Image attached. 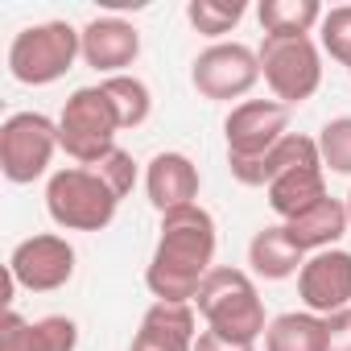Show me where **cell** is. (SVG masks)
I'll list each match as a JSON object with an SVG mask.
<instances>
[{
    "mask_svg": "<svg viewBox=\"0 0 351 351\" xmlns=\"http://www.w3.org/2000/svg\"><path fill=\"white\" fill-rule=\"evenodd\" d=\"M215 219L199 203L161 215V236L145 269V285L157 302H195L215 269Z\"/></svg>",
    "mask_w": 351,
    "mask_h": 351,
    "instance_id": "1",
    "label": "cell"
},
{
    "mask_svg": "<svg viewBox=\"0 0 351 351\" xmlns=\"http://www.w3.org/2000/svg\"><path fill=\"white\" fill-rule=\"evenodd\" d=\"M207 330L232 339V343H252L265 339L269 322H265V302L256 293V281L244 269H211L199 298H195Z\"/></svg>",
    "mask_w": 351,
    "mask_h": 351,
    "instance_id": "2",
    "label": "cell"
},
{
    "mask_svg": "<svg viewBox=\"0 0 351 351\" xmlns=\"http://www.w3.org/2000/svg\"><path fill=\"white\" fill-rule=\"evenodd\" d=\"M46 211L66 232H104L120 211V195L95 169L66 165L50 173V182H46Z\"/></svg>",
    "mask_w": 351,
    "mask_h": 351,
    "instance_id": "3",
    "label": "cell"
},
{
    "mask_svg": "<svg viewBox=\"0 0 351 351\" xmlns=\"http://www.w3.org/2000/svg\"><path fill=\"white\" fill-rule=\"evenodd\" d=\"M83 58V29L66 21H42L9 42V75L25 87L58 83Z\"/></svg>",
    "mask_w": 351,
    "mask_h": 351,
    "instance_id": "4",
    "label": "cell"
},
{
    "mask_svg": "<svg viewBox=\"0 0 351 351\" xmlns=\"http://www.w3.org/2000/svg\"><path fill=\"white\" fill-rule=\"evenodd\" d=\"M116 132H120V116L99 83L79 87L58 116V145L66 149V157H75L87 169L116 149Z\"/></svg>",
    "mask_w": 351,
    "mask_h": 351,
    "instance_id": "5",
    "label": "cell"
},
{
    "mask_svg": "<svg viewBox=\"0 0 351 351\" xmlns=\"http://www.w3.org/2000/svg\"><path fill=\"white\" fill-rule=\"evenodd\" d=\"M256 58H261V79L285 108L310 99L322 87V50L314 46V38H265Z\"/></svg>",
    "mask_w": 351,
    "mask_h": 351,
    "instance_id": "6",
    "label": "cell"
},
{
    "mask_svg": "<svg viewBox=\"0 0 351 351\" xmlns=\"http://www.w3.org/2000/svg\"><path fill=\"white\" fill-rule=\"evenodd\" d=\"M54 149H62L58 124L42 112H13L0 124V169L17 186L42 178L54 161Z\"/></svg>",
    "mask_w": 351,
    "mask_h": 351,
    "instance_id": "7",
    "label": "cell"
},
{
    "mask_svg": "<svg viewBox=\"0 0 351 351\" xmlns=\"http://www.w3.org/2000/svg\"><path fill=\"white\" fill-rule=\"evenodd\" d=\"M191 83L203 99H240L261 83V58L244 42H215L195 58Z\"/></svg>",
    "mask_w": 351,
    "mask_h": 351,
    "instance_id": "8",
    "label": "cell"
},
{
    "mask_svg": "<svg viewBox=\"0 0 351 351\" xmlns=\"http://www.w3.org/2000/svg\"><path fill=\"white\" fill-rule=\"evenodd\" d=\"M71 277H75V248L62 236H54V232H42V236L21 240L13 248V256H9V281L17 289L54 293Z\"/></svg>",
    "mask_w": 351,
    "mask_h": 351,
    "instance_id": "9",
    "label": "cell"
},
{
    "mask_svg": "<svg viewBox=\"0 0 351 351\" xmlns=\"http://www.w3.org/2000/svg\"><path fill=\"white\" fill-rule=\"evenodd\" d=\"M228 132V161H252L269 153L281 136H289V108L277 99H244L223 120Z\"/></svg>",
    "mask_w": 351,
    "mask_h": 351,
    "instance_id": "10",
    "label": "cell"
},
{
    "mask_svg": "<svg viewBox=\"0 0 351 351\" xmlns=\"http://www.w3.org/2000/svg\"><path fill=\"white\" fill-rule=\"evenodd\" d=\"M298 298L318 318L351 310V252L326 248V252L306 256V265L298 273Z\"/></svg>",
    "mask_w": 351,
    "mask_h": 351,
    "instance_id": "11",
    "label": "cell"
},
{
    "mask_svg": "<svg viewBox=\"0 0 351 351\" xmlns=\"http://www.w3.org/2000/svg\"><path fill=\"white\" fill-rule=\"evenodd\" d=\"M141 54V34L132 21L124 17H95L83 25V62L95 66L104 79L124 75V66H132Z\"/></svg>",
    "mask_w": 351,
    "mask_h": 351,
    "instance_id": "12",
    "label": "cell"
},
{
    "mask_svg": "<svg viewBox=\"0 0 351 351\" xmlns=\"http://www.w3.org/2000/svg\"><path fill=\"white\" fill-rule=\"evenodd\" d=\"M195 306L191 302H153L141 318V330L132 335L128 351H195Z\"/></svg>",
    "mask_w": 351,
    "mask_h": 351,
    "instance_id": "13",
    "label": "cell"
},
{
    "mask_svg": "<svg viewBox=\"0 0 351 351\" xmlns=\"http://www.w3.org/2000/svg\"><path fill=\"white\" fill-rule=\"evenodd\" d=\"M199 165L186 157V153H157L145 169V195L149 203L169 215V211H178V207H191L199 199Z\"/></svg>",
    "mask_w": 351,
    "mask_h": 351,
    "instance_id": "14",
    "label": "cell"
},
{
    "mask_svg": "<svg viewBox=\"0 0 351 351\" xmlns=\"http://www.w3.org/2000/svg\"><path fill=\"white\" fill-rule=\"evenodd\" d=\"M232 165V178L240 186H273L281 173L298 169V165H322V153H318V141L314 136H302V132H289L281 136L269 153L252 157V161H228Z\"/></svg>",
    "mask_w": 351,
    "mask_h": 351,
    "instance_id": "15",
    "label": "cell"
},
{
    "mask_svg": "<svg viewBox=\"0 0 351 351\" xmlns=\"http://www.w3.org/2000/svg\"><path fill=\"white\" fill-rule=\"evenodd\" d=\"M79 347V326L66 314L50 318H21L17 310H5L0 322V351H75Z\"/></svg>",
    "mask_w": 351,
    "mask_h": 351,
    "instance_id": "16",
    "label": "cell"
},
{
    "mask_svg": "<svg viewBox=\"0 0 351 351\" xmlns=\"http://www.w3.org/2000/svg\"><path fill=\"white\" fill-rule=\"evenodd\" d=\"M347 228H351V215H347V203H339V199H322L318 207H310L306 215H298V219H289L285 223V232H289V240L302 248V252H326V248H335L343 236H347Z\"/></svg>",
    "mask_w": 351,
    "mask_h": 351,
    "instance_id": "17",
    "label": "cell"
},
{
    "mask_svg": "<svg viewBox=\"0 0 351 351\" xmlns=\"http://www.w3.org/2000/svg\"><path fill=\"white\" fill-rule=\"evenodd\" d=\"M248 265H252V273L265 277V281H285V277L302 273L306 252L289 240L285 223H277V228H261V232L252 236V244H248Z\"/></svg>",
    "mask_w": 351,
    "mask_h": 351,
    "instance_id": "18",
    "label": "cell"
},
{
    "mask_svg": "<svg viewBox=\"0 0 351 351\" xmlns=\"http://www.w3.org/2000/svg\"><path fill=\"white\" fill-rule=\"evenodd\" d=\"M269 195V207L289 223L298 215H306L310 207H318L326 199V178H322V165H298L289 173H281V178L265 191Z\"/></svg>",
    "mask_w": 351,
    "mask_h": 351,
    "instance_id": "19",
    "label": "cell"
},
{
    "mask_svg": "<svg viewBox=\"0 0 351 351\" xmlns=\"http://www.w3.org/2000/svg\"><path fill=\"white\" fill-rule=\"evenodd\" d=\"M326 9L318 0H261L256 5V21L265 29V38H310L322 25Z\"/></svg>",
    "mask_w": 351,
    "mask_h": 351,
    "instance_id": "20",
    "label": "cell"
},
{
    "mask_svg": "<svg viewBox=\"0 0 351 351\" xmlns=\"http://www.w3.org/2000/svg\"><path fill=\"white\" fill-rule=\"evenodd\" d=\"M265 351H322V318L310 310L277 314L265 330Z\"/></svg>",
    "mask_w": 351,
    "mask_h": 351,
    "instance_id": "21",
    "label": "cell"
},
{
    "mask_svg": "<svg viewBox=\"0 0 351 351\" xmlns=\"http://www.w3.org/2000/svg\"><path fill=\"white\" fill-rule=\"evenodd\" d=\"M99 87L108 91V99H112V108H116V116H120V128H141V124L149 120L153 95H149V87H145L136 75H112V79H104Z\"/></svg>",
    "mask_w": 351,
    "mask_h": 351,
    "instance_id": "22",
    "label": "cell"
},
{
    "mask_svg": "<svg viewBox=\"0 0 351 351\" xmlns=\"http://www.w3.org/2000/svg\"><path fill=\"white\" fill-rule=\"evenodd\" d=\"M248 5L244 0H232V5H223V0H191L186 5V21L203 34V38H223L232 34L240 21H244Z\"/></svg>",
    "mask_w": 351,
    "mask_h": 351,
    "instance_id": "23",
    "label": "cell"
},
{
    "mask_svg": "<svg viewBox=\"0 0 351 351\" xmlns=\"http://www.w3.org/2000/svg\"><path fill=\"white\" fill-rule=\"evenodd\" d=\"M318 153H322V169L351 173V116H339V120H326L322 124Z\"/></svg>",
    "mask_w": 351,
    "mask_h": 351,
    "instance_id": "24",
    "label": "cell"
},
{
    "mask_svg": "<svg viewBox=\"0 0 351 351\" xmlns=\"http://www.w3.org/2000/svg\"><path fill=\"white\" fill-rule=\"evenodd\" d=\"M318 46H322L339 66L351 71V5H339V9H330V13L322 17V25H318Z\"/></svg>",
    "mask_w": 351,
    "mask_h": 351,
    "instance_id": "25",
    "label": "cell"
},
{
    "mask_svg": "<svg viewBox=\"0 0 351 351\" xmlns=\"http://www.w3.org/2000/svg\"><path fill=\"white\" fill-rule=\"evenodd\" d=\"M91 169L99 173V178H104V182H108V186H112L120 199H124V195L136 186V161H132V153H124L120 145H116V149H112V153H108L99 165H91Z\"/></svg>",
    "mask_w": 351,
    "mask_h": 351,
    "instance_id": "26",
    "label": "cell"
},
{
    "mask_svg": "<svg viewBox=\"0 0 351 351\" xmlns=\"http://www.w3.org/2000/svg\"><path fill=\"white\" fill-rule=\"evenodd\" d=\"M322 351H351V310L322 318Z\"/></svg>",
    "mask_w": 351,
    "mask_h": 351,
    "instance_id": "27",
    "label": "cell"
},
{
    "mask_svg": "<svg viewBox=\"0 0 351 351\" xmlns=\"http://www.w3.org/2000/svg\"><path fill=\"white\" fill-rule=\"evenodd\" d=\"M195 351H256V347H252V343H232V339H223V335H215V330H199Z\"/></svg>",
    "mask_w": 351,
    "mask_h": 351,
    "instance_id": "28",
    "label": "cell"
},
{
    "mask_svg": "<svg viewBox=\"0 0 351 351\" xmlns=\"http://www.w3.org/2000/svg\"><path fill=\"white\" fill-rule=\"evenodd\" d=\"M347 215H351V195H347Z\"/></svg>",
    "mask_w": 351,
    "mask_h": 351,
    "instance_id": "29",
    "label": "cell"
},
{
    "mask_svg": "<svg viewBox=\"0 0 351 351\" xmlns=\"http://www.w3.org/2000/svg\"><path fill=\"white\" fill-rule=\"evenodd\" d=\"M347 75H351V71H347Z\"/></svg>",
    "mask_w": 351,
    "mask_h": 351,
    "instance_id": "30",
    "label": "cell"
}]
</instances>
